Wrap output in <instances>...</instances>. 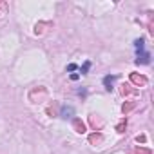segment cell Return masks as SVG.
Masks as SVG:
<instances>
[{"label": "cell", "mask_w": 154, "mask_h": 154, "mask_svg": "<svg viewBox=\"0 0 154 154\" xmlns=\"http://www.w3.org/2000/svg\"><path fill=\"white\" fill-rule=\"evenodd\" d=\"M150 54L147 53V51H141V54H138V58H136V63H149L150 60Z\"/></svg>", "instance_id": "6da1fadb"}, {"label": "cell", "mask_w": 154, "mask_h": 154, "mask_svg": "<svg viewBox=\"0 0 154 154\" xmlns=\"http://www.w3.org/2000/svg\"><path fill=\"white\" fill-rule=\"evenodd\" d=\"M103 82H105V85H107L105 89H109V91H111V89H112L111 85H112V82H114V76H105V80H103Z\"/></svg>", "instance_id": "7a4b0ae2"}, {"label": "cell", "mask_w": 154, "mask_h": 154, "mask_svg": "<svg viewBox=\"0 0 154 154\" xmlns=\"http://www.w3.org/2000/svg\"><path fill=\"white\" fill-rule=\"evenodd\" d=\"M89 65H91V63H89V62H85V63H84V67H82V72H85V71L89 69Z\"/></svg>", "instance_id": "3957f363"}]
</instances>
